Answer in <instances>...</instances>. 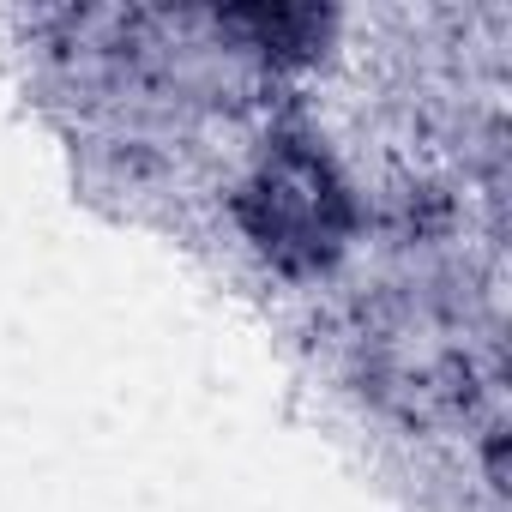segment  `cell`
I'll list each match as a JSON object with an SVG mask.
<instances>
[{"label":"cell","mask_w":512,"mask_h":512,"mask_svg":"<svg viewBox=\"0 0 512 512\" xmlns=\"http://www.w3.org/2000/svg\"><path fill=\"white\" fill-rule=\"evenodd\" d=\"M266 199V223H253V235H260L266 247H308V253H332L338 241V187L326 175L320 157L308 151H284V163L266 169V181L253 187Z\"/></svg>","instance_id":"6da1fadb"}]
</instances>
